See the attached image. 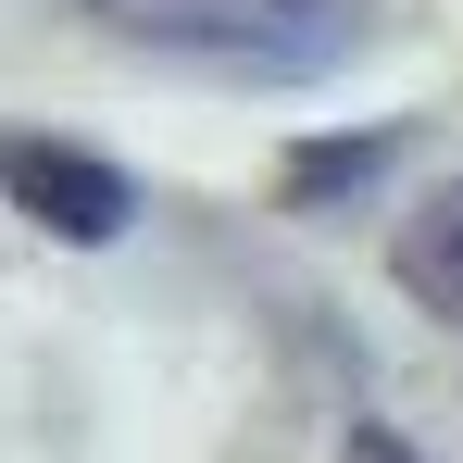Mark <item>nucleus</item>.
Returning a JSON list of instances; mask_svg holds the SVG:
<instances>
[{"mask_svg": "<svg viewBox=\"0 0 463 463\" xmlns=\"http://www.w3.org/2000/svg\"><path fill=\"white\" fill-rule=\"evenodd\" d=\"M388 151H401V126H338V138H313V151L276 175V201H288V213H326V201H351Z\"/></svg>", "mask_w": 463, "mask_h": 463, "instance_id": "nucleus-4", "label": "nucleus"}, {"mask_svg": "<svg viewBox=\"0 0 463 463\" xmlns=\"http://www.w3.org/2000/svg\"><path fill=\"white\" fill-rule=\"evenodd\" d=\"M388 276H401V301H426L439 326H463V175H451V188H426V201L401 213Z\"/></svg>", "mask_w": 463, "mask_h": 463, "instance_id": "nucleus-3", "label": "nucleus"}, {"mask_svg": "<svg viewBox=\"0 0 463 463\" xmlns=\"http://www.w3.org/2000/svg\"><path fill=\"white\" fill-rule=\"evenodd\" d=\"M338 463H426V451H413L401 426H351V439H338Z\"/></svg>", "mask_w": 463, "mask_h": 463, "instance_id": "nucleus-5", "label": "nucleus"}, {"mask_svg": "<svg viewBox=\"0 0 463 463\" xmlns=\"http://www.w3.org/2000/svg\"><path fill=\"white\" fill-rule=\"evenodd\" d=\"M113 38L138 51H175V63H213L238 88H301V76H338L351 63V13L338 0H88Z\"/></svg>", "mask_w": 463, "mask_h": 463, "instance_id": "nucleus-1", "label": "nucleus"}, {"mask_svg": "<svg viewBox=\"0 0 463 463\" xmlns=\"http://www.w3.org/2000/svg\"><path fill=\"white\" fill-rule=\"evenodd\" d=\"M0 201L38 238H63V250H100V238H126V213H138V188L100 151L51 138V126H13V138H0Z\"/></svg>", "mask_w": 463, "mask_h": 463, "instance_id": "nucleus-2", "label": "nucleus"}]
</instances>
